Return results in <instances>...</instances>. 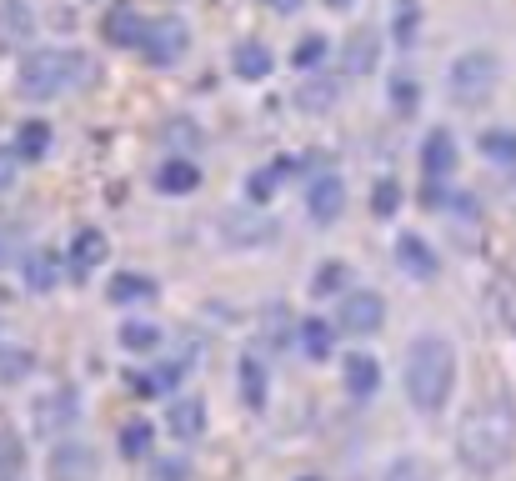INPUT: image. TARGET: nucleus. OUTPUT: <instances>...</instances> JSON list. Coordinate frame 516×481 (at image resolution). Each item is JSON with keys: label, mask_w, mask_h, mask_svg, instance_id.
Masks as SVG:
<instances>
[{"label": "nucleus", "mask_w": 516, "mask_h": 481, "mask_svg": "<svg viewBox=\"0 0 516 481\" xmlns=\"http://www.w3.org/2000/svg\"><path fill=\"white\" fill-rule=\"evenodd\" d=\"M386 326V301L381 291H346L341 311H336V331L346 336H376Z\"/></svg>", "instance_id": "423d86ee"}, {"label": "nucleus", "mask_w": 516, "mask_h": 481, "mask_svg": "<svg viewBox=\"0 0 516 481\" xmlns=\"http://www.w3.org/2000/svg\"><path fill=\"white\" fill-rule=\"evenodd\" d=\"M301 481H316V476H301Z\"/></svg>", "instance_id": "a18cd8bd"}, {"label": "nucleus", "mask_w": 516, "mask_h": 481, "mask_svg": "<svg viewBox=\"0 0 516 481\" xmlns=\"http://www.w3.org/2000/svg\"><path fill=\"white\" fill-rule=\"evenodd\" d=\"M421 171H426V181L431 186H441V181H451V171H456V136L451 131H426V141H421Z\"/></svg>", "instance_id": "9b49d317"}, {"label": "nucleus", "mask_w": 516, "mask_h": 481, "mask_svg": "<svg viewBox=\"0 0 516 481\" xmlns=\"http://www.w3.org/2000/svg\"><path fill=\"white\" fill-rule=\"evenodd\" d=\"M36 371V361H31V351L26 346H6V341H0V381H26Z\"/></svg>", "instance_id": "c756f323"}, {"label": "nucleus", "mask_w": 516, "mask_h": 481, "mask_svg": "<svg viewBox=\"0 0 516 481\" xmlns=\"http://www.w3.org/2000/svg\"><path fill=\"white\" fill-rule=\"evenodd\" d=\"M236 386H241V401H246L251 411H261V406H266V391H271V376H266V366H261L256 356H246L241 371H236Z\"/></svg>", "instance_id": "b1692460"}, {"label": "nucleus", "mask_w": 516, "mask_h": 481, "mask_svg": "<svg viewBox=\"0 0 516 481\" xmlns=\"http://www.w3.org/2000/svg\"><path fill=\"white\" fill-rule=\"evenodd\" d=\"M481 156L501 171H516V131H481Z\"/></svg>", "instance_id": "393cba45"}, {"label": "nucleus", "mask_w": 516, "mask_h": 481, "mask_svg": "<svg viewBox=\"0 0 516 481\" xmlns=\"http://www.w3.org/2000/svg\"><path fill=\"white\" fill-rule=\"evenodd\" d=\"M396 266H401L411 281H436V271H441V261H436L431 241H426V236H416V231L396 236Z\"/></svg>", "instance_id": "f8f14e48"}, {"label": "nucleus", "mask_w": 516, "mask_h": 481, "mask_svg": "<svg viewBox=\"0 0 516 481\" xmlns=\"http://www.w3.org/2000/svg\"><path fill=\"white\" fill-rule=\"evenodd\" d=\"M186 476H191L186 461H161V466H156V481H186Z\"/></svg>", "instance_id": "ea45409f"}, {"label": "nucleus", "mask_w": 516, "mask_h": 481, "mask_svg": "<svg viewBox=\"0 0 516 481\" xmlns=\"http://www.w3.org/2000/svg\"><path fill=\"white\" fill-rule=\"evenodd\" d=\"M146 16L141 11H131V6H116V11H106V26H101V36L116 46V51H141L146 46Z\"/></svg>", "instance_id": "4468645a"}, {"label": "nucleus", "mask_w": 516, "mask_h": 481, "mask_svg": "<svg viewBox=\"0 0 516 481\" xmlns=\"http://www.w3.org/2000/svg\"><path fill=\"white\" fill-rule=\"evenodd\" d=\"M416 106H421V86H416V76H406V71L391 76V111H396V116H411Z\"/></svg>", "instance_id": "2f4dec72"}, {"label": "nucleus", "mask_w": 516, "mask_h": 481, "mask_svg": "<svg viewBox=\"0 0 516 481\" xmlns=\"http://www.w3.org/2000/svg\"><path fill=\"white\" fill-rule=\"evenodd\" d=\"M416 26H421V6L416 0H401L396 6V46H416Z\"/></svg>", "instance_id": "f704fd0d"}, {"label": "nucleus", "mask_w": 516, "mask_h": 481, "mask_svg": "<svg viewBox=\"0 0 516 481\" xmlns=\"http://www.w3.org/2000/svg\"><path fill=\"white\" fill-rule=\"evenodd\" d=\"M266 11H276V16H291V11H301V0H266Z\"/></svg>", "instance_id": "79ce46f5"}, {"label": "nucleus", "mask_w": 516, "mask_h": 481, "mask_svg": "<svg viewBox=\"0 0 516 481\" xmlns=\"http://www.w3.org/2000/svg\"><path fill=\"white\" fill-rule=\"evenodd\" d=\"M341 386H346L351 401H371V396L381 391V361L366 356V351H351V356L341 361Z\"/></svg>", "instance_id": "ddd939ff"}, {"label": "nucleus", "mask_w": 516, "mask_h": 481, "mask_svg": "<svg viewBox=\"0 0 516 481\" xmlns=\"http://www.w3.org/2000/svg\"><path fill=\"white\" fill-rule=\"evenodd\" d=\"M381 66V36L376 31H356L341 46V76H371Z\"/></svg>", "instance_id": "dca6fc26"}, {"label": "nucleus", "mask_w": 516, "mask_h": 481, "mask_svg": "<svg viewBox=\"0 0 516 481\" xmlns=\"http://www.w3.org/2000/svg\"><path fill=\"white\" fill-rule=\"evenodd\" d=\"M76 416H81V401H76V391H71V386H61V391L41 396V401H36V411H31V421H36V431H41V436H66V431L76 426Z\"/></svg>", "instance_id": "1a4fd4ad"}, {"label": "nucleus", "mask_w": 516, "mask_h": 481, "mask_svg": "<svg viewBox=\"0 0 516 481\" xmlns=\"http://www.w3.org/2000/svg\"><path fill=\"white\" fill-rule=\"evenodd\" d=\"M16 181V156H6V151H0V191H6Z\"/></svg>", "instance_id": "a19ab883"}, {"label": "nucleus", "mask_w": 516, "mask_h": 481, "mask_svg": "<svg viewBox=\"0 0 516 481\" xmlns=\"http://www.w3.org/2000/svg\"><path fill=\"white\" fill-rule=\"evenodd\" d=\"M301 351H306L311 361H331V351H336V326L321 321V316H306V321H301Z\"/></svg>", "instance_id": "5701e85b"}, {"label": "nucleus", "mask_w": 516, "mask_h": 481, "mask_svg": "<svg viewBox=\"0 0 516 481\" xmlns=\"http://www.w3.org/2000/svg\"><path fill=\"white\" fill-rule=\"evenodd\" d=\"M346 281H351L346 261H321L316 276H311V296H336V291H346Z\"/></svg>", "instance_id": "c85d7f7f"}, {"label": "nucleus", "mask_w": 516, "mask_h": 481, "mask_svg": "<svg viewBox=\"0 0 516 481\" xmlns=\"http://www.w3.org/2000/svg\"><path fill=\"white\" fill-rule=\"evenodd\" d=\"M61 281V256L56 251H31V261H26V286L31 291H51Z\"/></svg>", "instance_id": "a878e982"}, {"label": "nucleus", "mask_w": 516, "mask_h": 481, "mask_svg": "<svg viewBox=\"0 0 516 481\" xmlns=\"http://www.w3.org/2000/svg\"><path fill=\"white\" fill-rule=\"evenodd\" d=\"M31 31H36V16L26 0H0V51L31 41Z\"/></svg>", "instance_id": "6ab92c4d"}, {"label": "nucleus", "mask_w": 516, "mask_h": 481, "mask_svg": "<svg viewBox=\"0 0 516 481\" xmlns=\"http://www.w3.org/2000/svg\"><path fill=\"white\" fill-rule=\"evenodd\" d=\"M276 181H281V176H276V166H271V171H256V176L246 181V206H261V201H271Z\"/></svg>", "instance_id": "e433bc0d"}, {"label": "nucleus", "mask_w": 516, "mask_h": 481, "mask_svg": "<svg viewBox=\"0 0 516 481\" xmlns=\"http://www.w3.org/2000/svg\"><path fill=\"white\" fill-rule=\"evenodd\" d=\"M341 211H346V181L336 171H316L311 186H306V216L316 226H331Z\"/></svg>", "instance_id": "0eeeda50"}, {"label": "nucleus", "mask_w": 516, "mask_h": 481, "mask_svg": "<svg viewBox=\"0 0 516 481\" xmlns=\"http://www.w3.org/2000/svg\"><path fill=\"white\" fill-rule=\"evenodd\" d=\"M281 321H291V311H286V316H281V311H266V341H276V346L291 336V331H281Z\"/></svg>", "instance_id": "58836bf2"}, {"label": "nucleus", "mask_w": 516, "mask_h": 481, "mask_svg": "<svg viewBox=\"0 0 516 481\" xmlns=\"http://www.w3.org/2000/svg\"><path fill=\"white\" fill-rule=\"evenodd\" d=\"M151 436H156V426H151L146 416H131V421L121 426V456H126V461L151 456Z\"/></svg>", "instance_id": "cd10ccee"}, {"label": "nucleus", "mask_w": 516, "mask_h": 481, "mask_svg": "<svg viewBox=\"0 0 516 481\" xmlns=\"http://www.w3.org/2000/svg\"><path fill=\"white\" fill-rule=\"evenodd\" d=\"M516 456V401L506 391L481 396L456 426V461L471 476H496Z\"/></svg>", "instance_id": "f257e3e1"}, {"label": "nucleus", "mask_w": 516, "mask_h": 481, "mask_svg": "<svg viewBox=\"0 0 516 481\" xmlns=\"http://www.w3.org/2000/svg\"><path fill=\"white\" fill-rule=\"evenodd\" d=\"M171 136H176L181 146H196V131H191V126H171Z\"/></svg>", "instance_id": "37998d69"}, {"label": "nucleus", "mask_w": 516, "mask_h": 481, "mask_svg": "<svg viewBox=\"0 0 516 481\" xmlns=\"http://www.w3.org/2000/svg\"><path fill=\"white\" fill-rule=\"evenodd\" d=\"M381 481H431V466H426L421 456H396Z\"/></svg>", "instance_id": "72a5a7b5"}, {"label": "nucleus", "mask_w": 516, "mask_h": 481, "mask_svg": "<svg viewBox=\"0 0 516 481\" xmlns=\"http://www.w3.org/2000/svg\"><path fill=\"white\" fill-rule=\"evenodd\" d=\"M46 151H51V126L46 121H21V131L11 141V156L21 166H36V161H46Z\"/></svg>", "instance_id": "412c9836"}, {"label": "nucleus", "mask_w": 516, "mask_h": 481, "mask_svg": "<svg viewBox=\"0 0 516 481\" xmlns=\"http://www.w3.org/2000/svg\"><path fill=\"white\" fill-rule=\"evenodd\" d=\"M326 6H351V0H326Z\"/></svg>", "instance_id": "c03bdc74"}, {"label": "nucleus", "mask_w": 516, "mask_h": 481, "mask_svg": "<svg viewBox=\"0 0 516 481\" xmlns=\"http://www.w3.org/2000/svg\"><path fill=\"white\" fill-rule=\"evenodd\" d=\"M406 401L421 411V416H436L446 401H451V386H456V351L446 336L426 331L406 346Z\"/></svg>", "instance_id": "f03ea898"}, {"label": "nucleus", "mask_w": 516, "mask_h": 481, "mask_svg": "<svg viewBox=\"0 0 516 481\" xmlns=\"http://www.w3.org/2000/svg\"><path fill=\"white\" fill-rule=\"evenodd\" d=\"M21 466H26V446H21V436H16V431H0V481H16Z\"/></svg>", "instance_id": "7c9ffc66"}, {"label": "nucleus", "mask_w": 516, "mask_h": 481, "mask_svg": "<svg viewBox=\"0 0 516 481\" xmlns=\"http://www.w3.org/2000/svg\"><path fill=\"white\" fill-rule=\"evenodd\" d=\"M396 206H401V186H396L391 176L376 181V191H371V211H376V216H391Z\"/></svg>", "instance_id": "4c0bfd02"}, {"label": "nucleus", "mask_w": 516, "mask_h": 481, "mask_svg": "<svg viewBox=\"0 0 516 481\" xmlns=\"http://www.w3.org/2000/svg\"><path fill=\"white\" fill-rule=\"evenodd\" d=\"M101 471V456L86 441H56L51 451V481H91Z\"/></svg>", "instance_id": "9d476101"}, {"label": "nucleus", "mask_w": 516, "mask_h": 481, "mask_svg": "<svg viewBox=\"0 0 516 481\" xmlns=\"http://www.w3.org/2000/svg\"><path fill=\"white\" fill-rule=\"evenodd\" d=\"M151 296H156V281H151V276H141V271H121V276L111 281V301H116V306L151 301Z\"/></svg>", "instance_id": "bb28decb"}, {"label": "nucleus", "mask_w": 516, "mask_h": 481, "mask_svg": "<svg viewBox=\"0 0 516 481\" xmlns=\"http://www.w3.org/2000/svg\"><path fill=\"white\" fill-rule=\"evenodd\" d=\"M166 426L176 441H201L206 436V401L201 396H176L166 406Z\"/></svg>", "instance_id": "f3484780"}, {"label": "nucleus", "mask_w": 516, "mask_h": 481, "mask_svg": "<svg viewBox=\"0 0 516 481\" xmlns=\"http://www.w3.org/2000/svg\"><path fill=\"white\" fill-rule=\"evenodd\" d=\"M271 66H276V56H271L266 41H241V46L231 51V71H236L241 81H266Z\"/></svg>", "instance_id": "aec40b11"}, {"label": "nucleus", "mask_w": 516, "mask_h": 481, "mask_svg": "<svg viewBox=\"0 0 516 481\" xmlns=\"http://www.w3.org/2000/svg\"><path fill=\"white\" fill-rule=\"evenodd\" d=\"M291 61H296L301 71H316V66L326 61V36H301V46L291 51Z\"/></svg>", "instance_id": "c9c22d12"}, {"label": "nucleus", "mask_w": 516, "mask_h": 481, "mask_svg": "<svg viewBox=\"0 0 516 481\" xmlns=\"http://www.w3.org/2000/svg\"><path fill=\"white\" fill-rule=\"evenodd\" d=\"M106 251H111L106 231L81 226V231L71 236V276H76V281H86L91 271H101V266H106Z\"/></svg>", "instance_id": "2eb2a0df"}, {"label": "nucleus", "mask_w": 516, "mask_h": 481, "mask_svg": "<svg viewBox=\"0 0 516 481\" xmlns=\"http://www.w3.org/2000/svg\"><path fill=\"white\" fill-rule=\"evenodd\" d=\"M496 81H501V61L491 51H466L451 61L446 71V96L461 106V111H476L496 96Z\"/></svg>", "instance_id": "20e7f679"}, {"label": "nucleus", "mask_w": 516, "mask_h": 481, "mask_svg": "<svg viewBox=\"0 0 516 481\" xmlns=\"http://www.w3.org/2000/svg\"><path fill=\"white\" fill-rule=\"evenodd\" d=\"M186 51H191V26H186L181 16H156V21L146 26V46H141V56H146L156 71L181 66Z\"/></svg>", "instance_id": "39448f33"}, {"label": "nucleus", "mask_w": 516, "mask_h": 481, "mask_svg": "<svg viewBox=\"0 0 516 481\" xmlns=\"http://www.w3.org/2000/svg\"><path fill=\"white\" fill-rule=\"evenodd\" d=\"M221 236H226V246H266V241H276V221L261 206H241V211L221 216Z\"/></svg>", "instance_id": "6e6552de"}, {"label": "nucleus", "mask_w": 516, "mask_h": 481, "mask_svg": "<svg viewBox=\"0 0 516 481\" xmlns=\"http://www.w3.org/2000/svg\"><path fill=\"white\" fill-rule=\"evenodd\" d=\"M121 346H126V351H156V346H161V326H151V321H126V326H121Z\"/></svg>", "instance_id": "473e14b6"}, {"label": "nucleus", "mask_w": 516, "mask_h": 481, "mask_svg": "<svg viewBox=\"0 0 516 481\" xmlns=\"http://www.w3.org/2000/svg\"><path fill=\"white\" fill-rule=\"evenodd\" d=\"M336 101H341V81H336V76L306 71V81H296V106H301V111L321 116V111H331Z\"/></svg>", "instance_id": "a211bd4d"}, {"label": "nucleus", "mask_w": 516, "mask_h": 481, "mask_svg": "<svg viewBox=\"0 0 516 481\" xmlns=\"http://www.w3.org/2000/svg\"><path fill=\"white\" fill-rule=\"evenodd\" d=\"M96 66L81 51H61V46H41L21 61V96L31 101H56L76 86H91Z\"/></svg>", "instance_id": "7ed1b4c3"}, {"label": "nucleus", "mask_w": 516, "mask_h": 481, "mask_svg": "<svg viewBox=\"0 0 516 481\" xmlns=\"http://www.w3.org/2000/svg\"><path fill=\"white\" fill-rule=\"evenodd\" d=\"M156 186H161L166 196H191V191L201 186V166H196L191 156H171V161L156 171Z\"/></svg>", "instance_id": "4be33fe9"}]
</instances>
